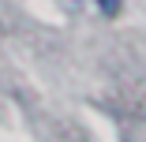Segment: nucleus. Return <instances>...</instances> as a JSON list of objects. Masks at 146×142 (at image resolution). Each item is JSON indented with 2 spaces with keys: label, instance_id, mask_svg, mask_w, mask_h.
Segmentation results:
<instances>
[{
  "label": "nucleus",
  "instance_id": "f257e3e1",
  "mask_svg": "<svg viewBox=\"0 0 146 142\" xmlns=\"http://www.w3.org/2000/svg\"><path fill=\"white\" fill-rule=\"evenodd\" d=\"M94 4L101 8L105 19H116V15H120V8H124V0H94Z\"/></svg>",
  "mask_w": 146,
  "mask_h": 142
}]
</instances>
